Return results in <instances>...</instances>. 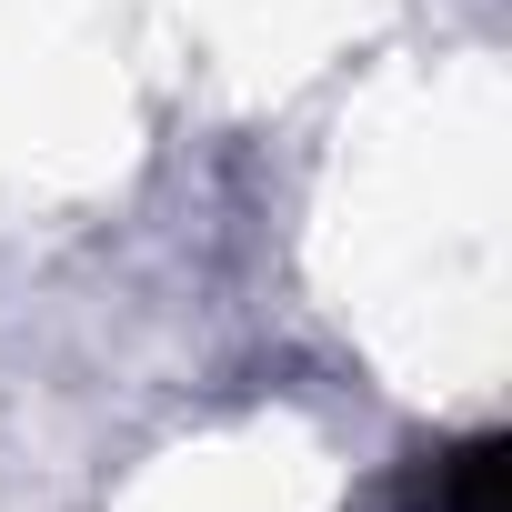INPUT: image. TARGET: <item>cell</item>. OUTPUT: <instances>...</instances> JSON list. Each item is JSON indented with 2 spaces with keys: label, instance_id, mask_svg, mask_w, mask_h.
I'll list each match as a JSON object with an SVG mask.
<instances>
[{
  "label": "cell",
  "instance_id": "cell-1",
  "mask_svg": "<svg viewBox=\"0 0 512 512\" xmlns=\"http://www.w3.org/2000/svg\"><path fill=\"white\" fill-rule=\"evenodd\" d=\"M502 492H512V462H502L492 432H472V442L442 462V512H502Z\"/></svg>",
  "mask_w": 512,
  "mask_h": 512
}]
</instances>
